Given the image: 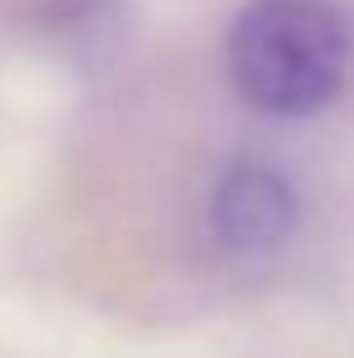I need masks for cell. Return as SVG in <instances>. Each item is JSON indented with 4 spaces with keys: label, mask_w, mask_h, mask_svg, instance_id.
<instances>
[{
    "label": "cell",
    "mask_w": 354,
    "mask_h": 358,
    "mask_svg": "<svg viewBox=\"0 0 354 358\" xmlns=\"http://www.w3.org/2000/svg\"><path fill=\"white\" fill-rule=\"evenodd\" d=\"M346 23L332 0H250L227 32V73L250 109L309 118L346 82Z\"/></svg>",
    "instance_id": "obj_1"
},
{
    "label": "cell",
    "mask_w": 354,
    "mask_h": 358,
    "mask_svg": "<svg viewBox=\"0 0 354 358\" xmlns=\"http://www.w3.org/2000/svg\"><path fill=\"white\" fill-rule=\"evenodd\" d=\"M295 191L286 186L282 173L259 164H241L222 177L213 195V231L227 250L264 254L277 250L295 227Z\"/></svg>",
    "instance_id": "obj_2"
}]
</instances>
